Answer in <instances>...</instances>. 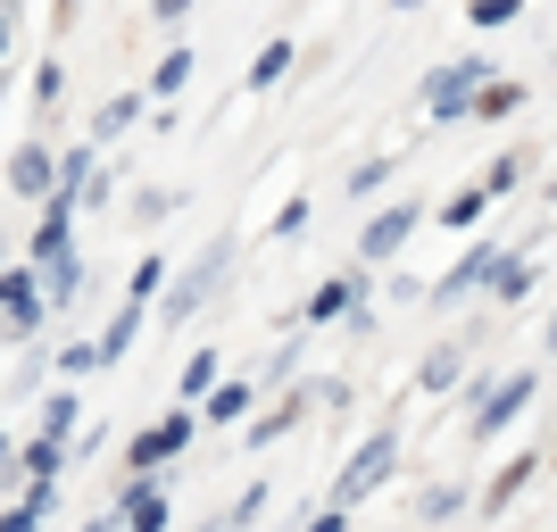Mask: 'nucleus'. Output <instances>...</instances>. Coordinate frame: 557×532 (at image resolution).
I'll list each match as a JSON object with an SVG mask.
<instances>
[{
  "instance_id": "4468645a",
  "label": "nucleus",
  "mask_w": 557,
  "mask_h": 532,
  "mask_svg": "<svg viewBox=\"0 0 557 532\" xmlns=\"http://www.w3.org/2000/svg\"><path fill=\"white\" fill-rule=\"evenodd\" d=\"M141 308H150V300H125V308L109 317V333H100V358H109V367L125 358V349H134V333H141Z\"/></svg>"
},
{
  "instance_id": "5701e85b",
  "label": "nucleus",
  "mask_w": 557,
  "mask_h": 532,
  "mask_svg": "<svg viewBox=\"0 0 557 532\" xmlns=\"http://www.w3.org/2000/svg\"><path fill=\"white\" fill-rule=\"evenodd\" d=\"M134 116H141V100H134V92H116V100H100V125H92V141H100V134H125V125H134Z\"/></svg>"
},
{
  "instance_id": "7ed1b4c3",
  "label": "nucleus",
  "mask_w": 557,
  "mask_h": 532,
  "mask_svg": "<svg viewBox=\"0 0 557 532\" xmlns=\"http://www.w3.org/2000/svg\"><path fill=\"white\" fill-rule=\"evenodd\" d=\"M392 458H399V433H392V424H383V433H367V449H358V458L342 466V483H333V508L367 499V491L383 483V474H392Z\"/></svg>"
},
{
  "instance_id": "f3484780",
  "label": "nucleus",
  "mask_w": 557,
  "mask_h": 532,
  "mask_svg": "<svg viewBox=\"0 0 557 532\" xmlns=\"http://www.w3.org/2000/svg\"><path fill=\"white\" fill-rule=\"evenodd\" d=\"M458 374H466V342H442L433 358H424V374H417V383H424V392H449Z\"/></svg>"
},
{
  "instance_id": "ddd939ff",
  "label": "nucleus",
  "mask_w": 557,
  "mask_h": 532,
  "mask_svg": "<svg viewBox=\"0 0 557 532\" xmlns=\"http://www.w3.org/2000/svg\"><path fill=\"white\" fill-rule=\"evenodd\" d=\"M533 474H541V458H508V466H499V474H491V491H483V508L499 516V508H508V499H516V491L533 483Z\"/></svg>"
},
{
  "instance_id": "39448f33",
  "label": "nucleus",
  "mask_w": 557,
  "mask_h": 532,
  "mask_svg": "<svg viewBox=\"0 0 557 532\" xmlns=\"http://www.w3.org/2000/svg\"><path fill=\"white\" fill-rule=\"evenodd\" d=\"M184 441H191V417H166V424H150V433H134L125 474H159L166 458H184Z\"/></svg>"
},
{
  "instance_id": "aec40b11",
  "label": "nucleus",
  "mask_w": 557,
  "mask_h": 532,
  "mask_svg": "<svg viewBox=\"0 0 557 532\" xmlns=\"http://www.w3.org/2000/svg\"><path fill=\"white\" fill-rule=\"evenodd\" d=\"M184 84H191V50L175 42V50H166V59H159V75H150V92H166V100H175V92H184Z\"/></svg>"
},
{
  "instance_id": "412c9836",
  "label": "nucleus",
  "mask_w": 557,
  "mask_h": 532,
  "mask_svg": "<svg viewBox=\"0 0 557 532\" xmlns=\"http://www.w3.org/2000/svg\"><path fill=\"white\" fill-rule=\"evenodd\" d=\"M516 109H524V84H499V75H491L483 100H474V116H516Z\"/></svg>"
},
{
  "instance_id": "dca6fc26",
  "label": "nucleus",
  "mask_w": 557,
  "mask_h": 532,
  "mask_svg": "<svg viewBox=\"0 0 557 532\" xmlns=\"http://www.w3.org/2000/svg\"><path fill=\"white\" fill-rule=\"evenodd\" d=\"M242 408H250V383H242V374H233V383H216V392L200 399V417H209V424H242Z\"/></svg>"
},
{
  "instance_id": "f03ea898",
  "label": "nucleus",
  "mask_w": 557,
  "mask_h": 532,
  "mask_svg": "<svg viewBox=\"0 0 557 532\" xmlns=\"http://www.w3.org/2000/svg\"><path fill=\"white\" fill-rule=\"evenodd\" d=\"M483 84H491L483 59H449V67H433V84H424V109L449 125V116H466L474 100H483Z\"/></svg>"
},
{
  "instance_id": "f257e3e1",
  "label": "nucleus",
  "mask_w": 557,
  "mask_h": 532,
  "mask_svg": "<svg viewBox=\"0 0 557 532\" xmlns=\"http://www.w3.org/2000/svg\"><path fill=\"white\" fill-rule=\"evenodd\" d=\"M225 267H233V233H216L209 250H200V258L184 267V283H175V292L159 300V317H166V324H184V317H191L200 300H216V283H225Z\"/></svg>"
},
{
  "instance_id": "72a5a7b5",
  "label": "nucleus",
  "mask_w": 557,
  "mask_h": 532,
  "mask_svg": "<svg viewBox=\"0 0 557 532\" xmlns=\"http://www.w3.org/2000/svg\"><path fill=\"white\" fill-rule=\"evenodd\" d=\"M150 9H159V17L175 25V17H184V9H191V0H150Z\"/></svg>"
},
{
  "instance_id": "e433bc0d",
  "label": "nucleus",
  "mask_w": 557,
  "mask_h": 532,
  "mask_svg": "<svg viewBox=\"0 0 557 532\" xmlns=\"http://www.w3.org/2000/svg\"><path fill=\"white\" fill-rule=\"evenodd\" d=\"M549 349H557V308H549Z\"/></svg>"
},
{
  "instance_id": "f8f14e48",
  "label": "nucleus",
  "mask_w": 557,
  "mask_h": 532,
  "mask_svg": "<svg viewBox=\"0 0 557 532\" xmlns=\"http://www.w3.org/2000/svg\"><path fill=\"white\" fill-rule=\"evenodd\" d=\"M358 292H367V275H333V283H317V300H308V324H333L342 308H358Z\"/></svg>"
},
{
  "instance_id": "c9c22d12",
  "label": "nucleus",
  "mask_w": 557,
  "mask_h": 532,
  "mask_svg": "<svg viewBox=\"0 0 557 532\" xmlns=\"http://www.w3.org/2000/svg\"><path fill=\"white\" fill-rule=\"evenodd\" d=\"M17 17H25V0H9V34H17Z\"/></svg>"
},
{
  "instance_id": "1a4fd4ad",
  "label": "nucleus",
  "mask_w": 557,
  "mask_h": 532,
  "mask_svg": "<svg viewBox=\"0 0 557 532\" xmlns=\"http://www.w3.org/2000/svg\"><path fill=\"white\" fill-rule=\"evenodd\" d=\"M75 209H84L75 191H50V200H42V216H34V267H59V258H67V225H75Z\"/></svg>"
},
{
  "instance_id": "bb28decb",
  "label": "nucleus",
  "mask_w": 557,
  "mask_h": 532,
  "mask_svg": "<svg viewBox=\"0 0 557 532\" xmlns=\"http://www.w3.org/2000/svg\"><path fill=\"white\" fill-rule=\"evenodd\" d=\"M166 209H175V191H134V225H166Z\"/></svg>"
},
{
  "instance_id": "b1692460",
  "label": "nucleus",
  "mask_w": 557,
  "mask_h": 532,
  "mask_svg": "<svg viewBox=\"0 0 557 532\" xmlns=\"http://www.w3.org/2000/svg\"><path fill=\"white\" fill-rule=\"evenodd\" d=\"M216 392V349H191V367H184V399H209Z\"/></svg>"
},
{
  "instance_id": "2eb2a0df",
  "label": "nucleus",
  "mask_w": 557,
  "mask_h": 532,
  "mask_svg": "<svg viewBox=\"0 0 557 532\" xmlns=\"http://www.w3.org/2000/svg\"><path fill=\"white\" fill-rule=\"evenodd\" d=\"M283 75H292V42H267V50L250 59V75H242V84H250V92H275Z\"/></svg>"
},
{
  "instance_id": "0eeeda50",
  "label": "nucleus",
  "mask_w": 557,
  "mask_h": 532,
  "mask_svg": "<svg viewBox=\"0 0 557 532\" xmlns=\"http://www.w3.org/2000/svg\"><path fill=\"white\" fill-rule=\"evenodd\" d=\"M0 300H9V342L34 349V333H42V292H34V267H9V275H0Z\"/></svg>"
},
{
  "instance_id": "f704fd0d",
  "label": "nucleus",
  "mask_w": 557,
  "mask_h": 532,
  "mask_svg": "<svg viewBox=\"0 0 557 532\" xmlns=\"http://www.w3.org/2000/svg\"><path fill=\"white\" fill-rule=\"evenodd\" d=\"M50 17H59V25H67V17H75V0H59V9H50Z\"/></svg>"
},
{
  "instance_id": "9b49d317",
  "label": "nucleus",
  "mask_w": 557,
  "mask_h": 532,
  "mask_svg": "<svg viewBox=\"0 0 557 532\" xmlns=\"http://www.w3.org/2000/svg\"><path fill=\"white\" fill-rule=\"evenodd\" d=\"M308 399H317V392H308V383H292V392H283L275 408H267V417L250 424V441H258V449H267V441H283L292 424H300V408H308Z\"/></svg>"
},
{
  "instance_id": "6ab92c4d",
  "label": "nucleus",
  "mask_w": 557,
  "mask_h": 532,
  "mask_svg": "<svg viewBox=\"0 0 557 532\" xmlns=\"http://www.w3.org/2000/svg\"><path fill=\"white\" fill-rule=\"evenodd\" d=\"M75 417H84V399H75V392H50V399H42V433H50V441H67Z\"/></svg>"
},
{
  "instance_id": "20e7f679",
  "label": "nucleus",
  "mask_w": 557,
  "mask_h": 532,
  "mask_svg": "<svg viewBox=\"0 0 557 532\" xmlns=\"http://www.w3.org/2000/svg\"><path fill=\"white\" fill-rule=\"evenodd\" d=\"M508 267H516V258L499 250V242H474V250L458 258V275H442V283H433V308H449V300H466V292H483V283H499Z\"/></svg>"
},
{
  "instance_id": "4be33fe9",
  "label": "nucleus",
  "mask_w": 557,
  "mask_h": 532,
  "mask_svg": "<svg viewBox=\"0 0 557 532\" xmlns=\"http://www.w3.org/2000/svg\"><path fill=\"white\" fill-rule=\"evenodd\" d=\"M466 17L483 25V34H499V25H516V17H524V0H466Z\"/></svg>"
},
{
  "instance_id": "473e14b6",
  "label": "nucleus",
  "mask_w": 557,
  "mask_h": 532,
  "mask_svg": "<svg viewBox=\"0 0 557 532\" xmlns=\"http://www.w3.org/2000/svg\"><path fill=\"white\" fill-rule=\"evenodd\" d=\"M84 532H125V508H116V516H92Z\"/></svg>"
},
{
  "instance_id": "a211bd4d",
  "label": "nucleus",
  "mask_w": 557,
  "mask_h": 532,
  "mask_svg": "<svg viewBox=\"0 0 557 532\" xmlns=\"http://www.w3.org/2000/svg\"><path fill=\"white\" fill-rule=\"evenodd\" d=\"M483 209H491V184H466V191H449V200H442L433 216H442V225H474Z\"/></svg>"
},
{
  "instance_id": "9d476101",
  "label": "nucleus",
  "mask_w": 557,
  "mask_h": 532,
  "mask_svg": "<svg viewBox=\"0 0 557 532\" xmlns=\"http://www.w3.org/2000/svg\"><path fill=\"white\" fill-rule=\"evenodd\" d=\"M524 399H533V374H508V383H491L483 408H474V441H491L499 424H516V417H524Z\"/></svg>"
},
{
  "instance_id": "393cba45",
  "label": "nucleus",
  "mask_w": 557,
  "mask_h": 532,
  "mask_svg": "<svg viewBox=\"0 0 557 532\" xmlns=\"http://www.w3.org/2000/svg\"><path fill=\"white\" fill-rule=\"evenodd\" d=\"M42 275H50V300H75V292H84V258H59V267H42Z\"/></svg>"
},
{
  "instance_id": "6e6552de",
  "label": "nucleus",
  "mask_w": 557,
  "mask_h": 532,
  "mask_svg": "<svg viewBox=\"0 0 557 532\" xmlns=\"http://www.w3.org/2000/svg\"><path fill=\"white\" fill-rule=\"evenodd\" d=\"M9 191H17L25 209H42L50 191H59V166H50L42 141H17V159H9Z\"/></svg>"
},
{
  "instance_id": "c85d7f7f",
  "label": "nucleus",
  "mask_w": 557,
  "mask_h": 532,
  "mask_svg": "<svg viewBox=\"0 0 557 532\" xmlns=\"http://www.w3.org/2000/svg\"><path fill=\"white\" fill-rule=\"evenodd\" d=\"M159 275H166V258H141L134 267V300H159Z\"/></svg>"
},
{
  "instance_id": "a878e982",
  "label": "nucleus",
  "mask_w": 557,
  "mask_h": 532,
  "mask_svg": "<svg viewBox=\"0 0 557 532\" xmlns=\"http://www.w3.org/2000/svg\"><path fill=\"white\" fill-rule=\"evenodd\" d=\"M92 367H109L100 342H67V349H59V374H92Z\"/></svg>"
},
{
  "instance_id": "2f4dec72",
  "label": "nucleus",
  "mask_w": 557,
  "mask_h": 532,
  "mask_svg": "<svg viewBox=\"0 0 557 532\" xmlns=\"http://www.w3.org/2000/svg\"><path fill=\"white\" fill-rule=\"evenodd\" d=\"M308 532H342V508H325V516H308Z\"/></svg>"
},
{
  "instance_id": "cd10ccee",
  "label": "nucleus",
  "mask_w": 557,
  "mask_h": 532,
  "mask_svg": "<svg viewBox=\"0 0 557 532\" xmlns=\"http://www.w3.org/2000/svg\"><path fill=\"white\" fill-rule=\"evenodd\" d=\"M483 184H491V200H499V191H516V184H524V159H491Z\"/></svg>"
},
{
  "instance_id": "7c9ffc66",
  "label": "nucleus",
  "mask_w": 557,
  "mask_h": 532,
  "mask_svg": "<svg viewBox=\"0 0 557 532\" xmlns=\"http://www.w3.org/2000/svg\"><path fill=\"white\" fill-rule=\"evenodd\" d=\"M524 292H533V267H508V275H499V300L516 308V300H524Z\"/></svg>"
},
{
  "instance_id": "423d86ee",
  "label": "nucleus",
  "mask_w": 557,
  "mask_h": 532,
  "mask_svg": "<svg viewBox=\"0 0 557 532\" xmlns=\"http://www.w3.org/2000/svg\"><path fill=\"white\" fill-rule=\"evenodd\" d=\"M424 225V200H399V209H374L367 216V233H358V258H392L408 233Z\"/></svg>"
},
{
  "instance_id": "c756f323",
  "label": "nucleus",
  "mask_w": 557,
  "mask_h": 532,
  "mask_svg": "<svg viewBox=\"0 0 557 532\" xmlns=\"http://www.w3.org/2000/svg\"><path fill=\"white\" fill-rule=\"evenodd\" d=\"M383 175H392V159H367V166H349V191H358V200H367V191L383 184Z\"/></svg>"
}]
</instances>
